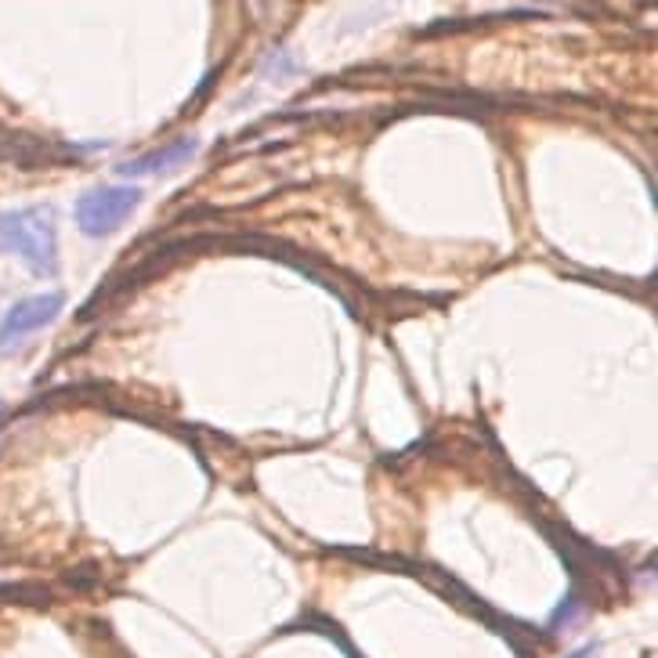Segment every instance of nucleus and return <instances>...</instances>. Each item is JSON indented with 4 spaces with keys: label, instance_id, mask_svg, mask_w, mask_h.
Here are the masks:
<instances>
[{
    "label": "nucleus",
    "instance_id": "f257e3e1",
    "mask_svg": "<svg viewBox=\"0 0 658 658\" xmlns=\"http://www.w3.org/2000/svg\"><path fill=\"white\" fill-rule=\"evenodd\" d=\"M0 254H11L36 271L55 276L58 268V232L52 207H30L0 214Z\"/></svg>",
    "mask_w": 658,
    "mask_h": 658
},
{
    "label": "nucleus",
    "instance_id": "f03ea898",
    "mask_svg": "<svg viewBox=\"0 0 658 658\" xmlns=\"http://www.w3.org/2000/svg\"><path fill=\"white\" fill-rule=\"evenodd\" d=\"M138 203L142 189H134V185H109V189L83 192L77 203V225L91 239H105V235H113L134 214Z\"/></svg>",
    "mask_w": 658,
    "mask_h": 658
},
{
    "label": "nucleus",
    "instance_id": "7ed1b4c3",
    "mask_svg": "<svg viewBox=\"0 0 658 658\" xmlns=\"http://www.w3.org/2000/svg\"><path fill=\"white\" fill-rule=\"evenodd\" d=\"M62 304H66L62 293H41V297H30V301H19L4 315V322H0V352H11V347H19L30 333L47 326V322H55Z\"/></svg>",
    "mask_w": 658,
    "mask_h": 658
},
{
    "label": "nucleus",
    "instance_id": "20e7f679",
    "mask_svg": "<svg viewBox=\"0 0 658 658\" xmlns=\"http://www.w3.org/2000/svg\"><path fill=\"white\" fill-rule=\"evenodd\" d=\"M200 142L196 138H181V142H170L167 148H156V153H145L131 164H120L116 174L120 178H159V174H170L174 167H181L185 159L196 156Z\"/></svg>",
    "mask_w": 658,
    "mask_h": 658
},
{
    "label": "nucleus",
    "instance_id": "39448f33",
    "mask_svg": "<svg viewBox=\"0 0 658 658\" xmlns=\"http://www.w3.org/2000/svg\"><path fill=\"white\" fill-rule=\"evenodd\" d=\"M598 651H601V644H587V648L572 651V655H568V658H598Z\"/></svg>",
    "mask_w": 658,
    "mask_h": 658
},
{
    "label": "nucleus",
    "instance_id": "423d86ee",
    "mask_svg": "<svg viewBox=\"0 0 658 658\" xmlns=\"http://www.w3.org/2000/svg\"><path fill=\"white\" fill-rule=\"evenodd\" d=\"M0 413H4V405H0Z\"/></svg>",
    "mask_w": 658,
    "mask_h": 658
}]
</instances>
